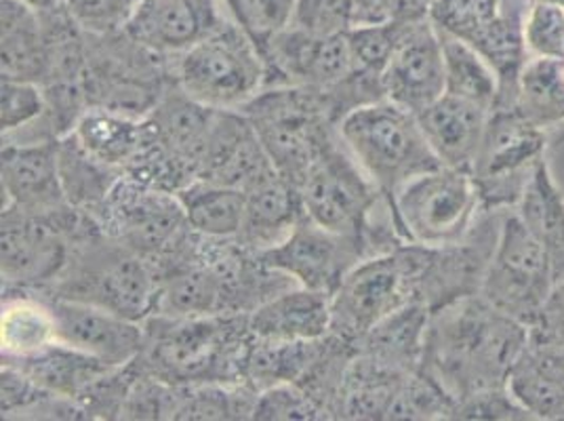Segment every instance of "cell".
<instances>
[{"label":"cell","instance_id":"obj_1","mask_svg":"<svg viewBox=\"0 0 564 421\" xmlns=\"http://www.w3.org/2000/svg\"><path fill=\"white\" fill-rule=\"evenodd\" d=\"M527 344V325L476 295L430 316L422 369L457 404L476 392L508 388Z\"/></svg>","mask_w":564,"mask_h":421},{"label":"cell","instance_id":"obj_2","mask_svg":"<svg viewBox=\"0 0 564 421\" xmlns=\"http://www.w3.org/2000/svg\"><path fill=\"white\" fill-rule=\"evenodd\" d=\"M145 344L138 358L145 374L169 384H245V358L251 346L247 314L238 316H163L143 321Z\"/></svg>","mask_w":564,"mask_h":421},{"label":"cell","instance_id":"obj_3","mask_svg":"<svg viewBox=\"0 0 564 421\" xmlns=\"http://www.w3.org/2000/svg\"><path fill=\"white\" fill-rule=\"evenodd\" d=\"M159 287L161 274L152 259L95 228L72 240L68 261L48 295L99 305L143 323L154 314Z\"/></svg>","mask_w":564,"mask_h":421},{"label":"cell","instance_id":"obj_4","mask_svg":"<svg viewBox=\"0 0 564 421\" xmlns=\"http://www.w3.org/2000/svg\"><path fill=\"white\" fill-rule=\"evenodd\" d=\"M335 127L356 164L388 198L409 180L441 166L417 117L388 99L356 108Z\"/></svg>","mask_w":564,"mask_h":421},{"label":"cell","instance_id":"obj_5","mask_svg":"<svg viewBox=\"0 0 564 421\" xmlns=\"http://www.w3.org/2000/svg\"><path fill=\"white\" fill-rule=\"evenodd\" d=\"M175 85L212 110H242L268 83L256 39L235 18L177 55Z\"/></svg>","mask_w":564,"mask_h":421},{"label":"cell","instance_id":"obj_6","mask_svg":"<svg viewBox=\"0 0 564 421\" xmlns=\"http://www.w3.org/2000/svg\"><path fill=\"white\" fill-rule=\"evenodd\" d=\"M427 249L402 245L360 259L330 293V333L354 346L383 319L417 300Z\"/></svg>","mask_w":564,"mask_h":421},{"label":"cell","instance_id":"obj_7","mask_svg":"<svg viewBox=\"0 0 564 421\" xmlns=\"http://www.w3.org/2000/svg\"><path fill=\"white\" fill-rule=\"evenodd\" d=\"M390 203L402 240L423 249L459 242L485 209L470 171L445 164L402 184Z\"/></svg>","mask_w":564,"mask_h":421},{"label":"cell","instance_id":"obj_8","mask_svg":"<svg viewBox=\"0 0 564 421\" xmlns=\"http://www.w3.org/2000/svg\"><path fill=\"white\" fill-rule=\"evenodd\" d=\"M554 289L556 279L547 253L524 228L517 210H508L480 298L531 328L540 323Z\"/></svg>","mask_w":564,"mask_h":421},{"label":"cell","instance_id":"obj_9","mask_svg":"<svg viewBox=\"0 0 564 421\" xmlns=\"http://www.w3.org/2000/svg\"><path fill=\"white\" fill-rule=\"evenodd\" d=\"M547 131L520 117L512 108L491 112L471 177L485 209H517L518 201L545 161Z\"/></svg>","mask_w":564,"mask_h":421},{"label":"cell","instance_id":"obj_10","mask_svg":"<svg viewBox=\"0 0 564 421\" xmlns=\"http://www.w3.org/2000/svg\"><path fill=\"white\" fill-rule=\"evenodd\" d=\"M91 217L70 209L57 217H36L2 209V282L7 289H45L62 274L70 242L91 228Z\"/></svg>","mask_w":564,"mask_h":421},{"label":"cell","instance_id":"obj_11","mask_svg":"<svg viewBox=\"0 0 564 421\" xmlns=\"http://www.w3.org/2000/svg\"><path fill=\"white\" fill-rule=\"evenodd\" d=\"M91 217L104 235L152 261L175 251L189 233L177 194L143 186L124 173Z\"/></svg>","mask_w":564,"mask_h":421},{"label":"cell","instance_id":"obj_12","mask_svg":"<svg viewBox=\"0 0 564 421\" xmlns=\"http://www.w3.org/2000/svg\"><path fill=\"white\" fill-rule=\"evenodd\" d=\"M304 215L339 235H362L377 203L386 196L362 173L352 154L335 136L307 171L300 186Z\"/></svg>","mask_w":564,"mask_h":421},{"label":"cell","instance_id":"obj_13","mask_svg":"<svg viewBox=\"0 0 564 421\" xmlns=\"http://www.w3.org/2000/svg\"><path fill=\"white\" fill-rule=\"evenodd\" d=\"M508 210L482 209L470 233L459 242L427 249L417 300L430 314L480 295Z\"/></svg>","mask_w":564,"mask_h":421},{"label":"cell","instance_id":"obj_14","mask_svg":"<svg viewBox=\"0 0 564 421\" xmlns=\"http://www.w3.org/2000/svg\"><path fill=\"white\" fill-rule=\"evenodd\" d=\"M259 256L291 281L333 293L367 251L358 236L333 233L304 215L279 247Z\"/></svg>","mask_w":564,"mask_h":421},{"label":"cell","instance_id":"obj_15","mask_svg":"<svg viewBox=\"0 0 564 421\" xmlns=\"http://www.w3.org/2000/svg\"><path fill=\"white\" fill-rule=\"evenodd\" d=\"M388 101L420 115L445 95V57L438 30L430 20L404 25L399 45L381 72Z\"/></svg>","mask_w":564,"mask_h":421},{"label":"cell","instance_id":"obj_16","mask_svg":"<svg viewBox=\"0 0 564 421\" xmlns=\"http://www.w3.org/2000/svg\"><path fill=\"white\" fill-rule=\"evenodd\" d=\"M57 321V342L108 367H127L141 356L143 323L129 321L99 305L47 295Z\"/></svg>","mask_w":564,"mask_h":421},{"label":"cell","instance_id":"obj_17","mask_svg":"<svg viewBox=\"0 0 564 421\" xmlns=\"http://www.w3.org/2000/svg\"><path fill=\"white\" fill-rule=\"evenodd\" d=\"M224 0H138L122 34L159 55L177 57L226 22Z\"/></svg>","mask_w":564,"mask_h":421},{"label":"cell","instance_id":"obj_18","mask_svg":"<svg viewBox=\"0 0 564 421\" xmlns=\"http://www.w3.org/2000/svg\"><path fill=\"white\" fill-rule=\"evenodd\" d=\"M2 209L36 217H57L74 209L59 180L57 141H2Z\"/></svg>","mask_w":564,"mask_h":421},{"label":"cell","instance_id":"obj_19","mask_svg":"<svg viewBox=\"0 0 564 421\" xmlns=\"http://www.w3.org/2000/svg\"><path fill=\"white\" fill-rule=\"evenodd\" d=\"M272 166L249 118L240 110H215L198 154L196 180L245 190Z\"/></svg>","mask_w":564,"mask_h":421},{"label":"cell","instance_id":"obj_20","mask_svg":"<svg viewBox=\"0 0 564 421\" xmlns=\"http://www.w3.org/2000/svg\"><path fill=\"white\" fill-rule=\"evenodd\" d=\"M247 198L238 242L256 253L279 247L304 217L300 190L272 166L242 190Z\"/></svg>","mask_w":564,"mask_h":421},{"label":"cell","instance_id":"obj_21","mask_svg":"<svg viewBox=\"0 0 564 421\" xmlns=\"http://www.w3.org/2000/svg\"><path fill=\"white\" fill-rule=\"evenodd\" d=\"M261 342H314L330 333V293L295 284L247 314Z\"/></svg>","mask_w":564,"mask_h":421},{"label":"cell","instance_id":"obj_22","mask_svg":"<svg viewBox=\"0 0 564 421\" xmlns=\"http://www.w3.org/2000/svg\"><path fill=\"white\" fill-rule=\"evenodd\" d=\"M489 117V110L468 99L445 94L420 112L417 120L423 138L441 164L471 173Z\"/></svg>","mask_w":564,"mask_h":421},{"label":"cell","instance_id":"obj_23","mask_svg":"<svg viewBox=\"0 0 564 421\" xmlns=\"http://www.w3.org/2000/svg\"><path fill=\"white\" fill-rule=\"evenodd\" d=\"M39 9L24 0H2V76L47 85L53 51Z\"/></svg>","mask_w":564,"mask_h":421},{"label":"cell","instance_id":"obj_24","mask_svg":"<svg viewBox=\"0 0 564 421\" xmlns=\"http://www.w3.org/2000/svg\"><path fill=\"white\" fill-rule=\"evenodd\" d=\"M430 316L422 302L402 305L358 339L354 352L392 374H415L422 369Z\"/></svg>","mask_w":564,"mask_h":421},{"label":"cell","instance_id":"obj_25","mask_svg":"<svg viewBox=\"0 0 564 421\" xmlns=\"http://www.w3.org/2000/svg\"><path fill=\"white\" fill-rule=\"evenodd\" d=\"M72 136L95 161L124 173L140 152L145 120L106 106H89L76 120Z\"/></svg>","mask_w":564,"mask_h":421},{"label":"cell","instance_id":"obj_26","mask_svg":"<svg viewBox=\"0 0 564 421\" xmlns=\"http://www.w3.org/2000/svg\"><path fill=\"white\" fill-rule=\"evenodd\" d=\"M514 210L547 253L556 284H561L564 281V194L547 161L535 169Z\"/></svg>","mask_w":564,"mask_h":421},{"label":"cell","instance_id":"obj_27","mask_svg":"<svg viewBox=\"0 0 564 421\" xmlns=\"http://www.w3.org/2000/svg\"><path fill=\"white\" fill-rule=\"evenodd\" d=\"M2 360L28 358L57 344V321L47 295H7L0 316Z\"/></svg>","mask_w":564,"mask_h":421},{"label":"cell","instance_id":"obj_28","mask_svg":"<svg viewBox=\"0 0 564 421\" xmlns=\"http://www.w3.org/2000/svg\"><path fill=\"white\" fill-rule=\"evenodd\" d=\"M2 363L20 369L32 384H36L48 395L74 400L80 397L97 377H101L108 369H115L83 352L72 350L59 342L34 356Z\"/></svg>","mask_w":564,"mask_h":421},{"label":"cell","instance_id":"obj_29","mask_svg":"<svg viewBox=\"0 0 564 421\" xmlns=\"http://www.w3.org/2000/svg\"><path fill=\"white\" fill-rule=\"evenodd\" d=\"M188 226L196 235L215 240H232L245 224L247 198L240 187L221 186L203 180L177 192Z\"/></svg>","mask_w":564,"mask_h":421},{"label":"cell","instance_id":"obj_30","mask_svg":"<svg viewBox=\"0 0 564 421\" xmlns=\"http://www.w3.org/2000/svg\"><path fill=\"white\" fill-rule=\"evenodd\" d=\"M57 166L68 203L87 215H94L106 203L122 177V171L95 161L72 131L57 140Z\"/></svg>","mask_w":564,"mask_h":421},{"label":"cell","instance_id":"obj_31","mask_svg":"<svg viewBox=\"0 0 564 421\" xmlns=\"http://www.w3.org/2000/svg\"><path fill=\"white\" fill-rule=\"evenodd\" d=\"M512 110L545 131L564 127L563 60L529 57L518 78Z\"/></svg>","mask_w":564,"mask_h":421},{"label":"cell","instance_id":"obj_32","mask_svg":"<svg viewBox=\"0 0 564 421\" xmlns=\"http://www.w3.org/2000/svg\"><path fill=\"white\" fill-rule=\"evenodd\" d=\"M438 34L445 57V94L457 95L494 112L499 104V78L494 68L466 41Z\"/></svg>","mask_w":564,"mask_h":421},{"label":"cell","instance_id":"obj_33","mask_svg":"<svg viewBox=\"0 0 564 421\" xmlns=\"http://www.w3.org/2000/svg\"><path fill=\"white\" fill-rule=\"evenodd\" d=\"M508 0H432L427 20L455 39L470 43L503 13Z\"/></svg>","mask_w":564,"mask_h":421},{"label":"cell","instance_id":"obj_34","mask_svg":"<svg viewBox=\"0 0 564 421\" xmlns=\"http://www.w3.org/2000/svg\"><path fill=\"white\" fill-rule=\"evenodd\" d=\"M47 108L45 85L2 76V110H0L2 138L15 136L28 127H32L36 120L45 117Z\"/></svg>","mask_w":564,"mask_h":421},{"label":"cell","instance_id":"obj_35","mask_svg":"<svg viewBox=\"0 0 564 421\" xmlns=\"http://www.w3.org/2000/svg\"><path fill=\"white\" fill-rule=\"evenodd\" d=\"M327 413L295 381H282L259 390L253 420H325Z\"/></svg>","mask_w":564,"mask_h":421},{"label":"cell","instance_id":"obj_36","mask_svg":"<svg viewBox=\"0 0 564 421\" xmlns=\"http://www.w3.org/2000/svg\"><path fill=\"white\" fill-rule=\"evenodd\" d=\"M404 22L377 25H354L348 32L356 71L381 74L404 32Z\"/></svg>","mask_w":564,"mask_h":421},{"label":"cell","instance_id":"obj_37","mask_svg":"<svg viewBox=\"0 0 564 421\" xmlns=\"http://www.w3.org/2000/svg\"><path fill=\"white\" fill-rule=\"evenodd\" d=\"M138 0H62V9L74 25L94 36L122 32Z\"/></svg>","mask_w":564,"mask_h":421},{"label":"cell","instance_id":"obj_38","mask_svg":"<svg viewBox=\"0 0 564 421\" xmlns=\"http://www.w3.org/2000/svg\"><path fill=\"white\" fill-rule=\"evenodd\" d=\"M524 43L529 57L564 60V9L533 0L524 18Z\"/></svg>","mask_w":564,"mask_h":421},{"label":"cell","instance_id":"obj_39","mask_svg":"<svg viewBox=\"0 0 564 421\" xmlns=\"http://www.w3.org/2000/svg\"><path fill=\"white\" fill-rule=\"evenodd\" d=\"M289 25L312 36L348 34L354 25V0H295Z\"/></svg>","mask_w":564,"mask_h":421},{"label":"cell","instance_id":"obj_40","mask_svg":"<svg viewBox=\"0 0 564 421\" xmlns=\"http://www.w3.org/2000/svg\"><path fill=\"white\" fill-rule=\"evenodd\" d=\"M295 0H238L236 22L258 43L259 48L293 20Z\"/></svg>","mask_w":564,"mask_h":421},{"label":"cell","instance_id":"obj_41","mask_svg":"<svg viewBox=\"0 0 564 421\" xmlns=\"http://www.w3.org/2000/svg\"><path fill=\"white\" fill-rule=\"evenodd\" d=\"M397 4L399 0H354V25L394 22Z\"/></svg>","mask_w":564,"mask_h":421},{"label":"cell","instance_id":"obj_42","mask_svg":"<svg viewBox=\"0 0 564 421\" xmlns=\"http://www.w3.org/2000/svg\"><path fill=\"white\" fill-rule=\"evenodd\" d=\"M430 4H432V0H399L397 18L394 20L397 22H404V24L427 20Z\"/></svg>","mask_w":564,"mask_h":421},{"label":"cell","instance_id":"obj_43","mask_svg":"<svg viewBox=\"0 0 564 421\" xmlns=\"http://www.w3.org/2000/svg\"><path fill=\"white\" fill-rule=\"evenodd\" d=\"M28 4H32L39 11H55L62 7V0H24Z\"/></svg>","mask_w":564,"mask_h":421},{"label":"cell","instance_id":"obj_44","mask_svg":"<svg viewBox=\"0 0 564 421\" xmlns=\"http://www.w3.org/2000/svg\"><path fill=\"white\" fill-rule=\"evenodd\" d=\"M541 2H550V4H556V7L564 9V0H541Z\"/></svg>","mask_w":564,"mask_h":421},{"label":"cell","instance_id":"obj_45","mask_svg":"<svg viewBox=\"0 0 564 421\" xmlns=\"http://www.w3.org/2000/svg\"><path fill=\"white\" fill-rule=\"evenodd\" d=\"M563 71H564V60H563Z\"/></svg>","mask_w":564,"mask_h":421}]
</instances>
